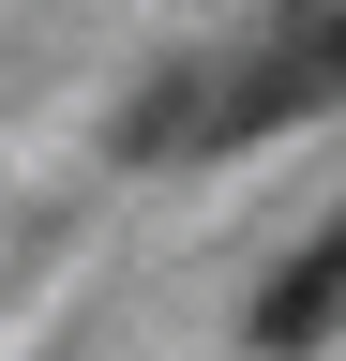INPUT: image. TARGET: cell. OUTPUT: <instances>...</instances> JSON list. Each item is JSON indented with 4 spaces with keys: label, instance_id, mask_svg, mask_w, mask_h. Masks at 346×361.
Wrapping results in <instances>:
<instances>
[{
    "label": "cell",
    "instance_id": "cell-2",
    "mask_svg": "<svg viewBox=\"0 0 346 361\" xmlns=\"http://www.w3.org/2000/svg\"><path fill=\"white\" fill-rule=\"evenodd\" d=\"M331 331H346V226H331V241H301L271 286H256V346H271V361L331 346Z\"/></svg>",
    "mask_w": 346,
    "mask_h": 361
},
{
    "label": "cell",
    "instance_id": "cell-1",
    "mask_svg": "<svg viewBox=\"0 0 346 361\" xmlns=\"http://www.w3.org/2000/svg\"><path fill=\"white\" fill-rule=\"evenodd\" d=\"M331 90H346V0H301V30H286V45H256V61H241L226 90H196V106L136 121V151H241V135H271V121H301V106H331Z\"/></svg>",
    "mask_w": 346,
    "mask_h": 361
},
{
    "label": "cell",
    "instance_id": "cell-3",
    "mask_svg": "<svg viewBox=\"0 0 346 361\" xmlns=\"http://www.w3.org/2000/svg\"><path fill=\"white\" fill-rule=\"evenodd\" d=\"M286 16H301V0H286Z\"/></svg>",
    "mask_w": 346,
    "mask_h": 361
}]
</instances>
